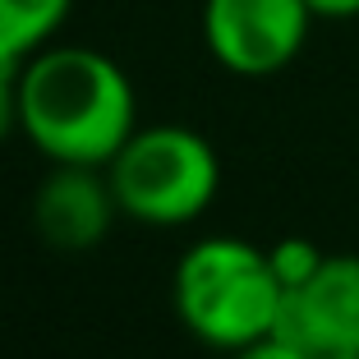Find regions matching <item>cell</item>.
<instances>
[{"label":"cell","mask_w":359,"mask_h":359,"mask_svg":"<svg viewBox=\"0 0 359 359\" xmlns=\"http://www.w3.org/2000/svg\"><path fill=\"white\" fill-rule=\"evenodd\" d=\"M120 217L106 166H51L32 194V226L60 254H88Z\"/></svg>","instance_id":"6"},{"label":"cell","mask_w":359,"mask_h":359,"mask_svg":"<svg viewBox=\"0 0 359 359\" xmlns=\"http://www.w3.org/2000/svg\"><path fill=\"white\" fill-rule=\"evenodd\" d=\"M313 19H327V23H341V19H359V0H304Z\"/></svg>","instance_id":"11"},{"label":"cell","mask_w":359,"mask_h":359,"mask_svg":"<svg viewBox=\"0 0 359 359\" xmlns=\"http://www.w3.org/2000/svg\"><path fill=\"white\" fill-rule=\"evenodd\" d=\"M332 359H359V341H355V346H346L341 355H332Z\"/></svg>","instance_id":"12"},{"label":"cell","mask_w":359,"mask_h":359,"mask_svg":"<svg viewBox=\"0 0 359 359\" xmlns=\"http://www.w3.org/2000/svg\"><path fill=\"white\" fill-rule=\"evenodd\" d=\"M231 359H323V355H313V350H304L299 341L272 332V337H258V341H249L244 350H235Z\"/></svg>","instance_id":"9"},{"label":"cell","mask_w":359,"mask_h":359,"mask_svg":"<svg viewBox=\"0 0 359 359\" xmlns=\"http://www.w3.org/2000/svg\"><path fill=\"white\" fill-rule=\"evenodd\" d=\"M267 258H272V272L276 281H281V290H295V285H304L309 276L323 267V249H318L313 240H304V235H285V240L267 244Z\"/></svg>","instance_id":"8"},{"label":"cell","mask_w":359,"mask_h":359,"mask_svg":"<svg viewBox=\"0 0 359 359\" xmlns=\"http://www.w3.org/2000/svg\"><path fill=\"white\" fill-rule=\"evenodd\" d=\"M106 175L120 217L157 231L198 222L222 194V157L189 125H138Z\"/></svg>","instance_id":"3"},{"label":"cell","mask_w":359,"mask_h":359,"mask_svg":"<svg viewBox=\"0 0 359 359\" xmlns=\"http://www.w3.org/2000/svg\"><path fill=\"white\" fill-rule=\"evenodd\" d=\"M74 0H0V60L23 65L60 37Z\"/></svg>","instance_id":"7"},{"label":"cell","mask_w":359,"mask_h":359,"mask_svg":"<svg viewBox=\"0 0 359 359\" xmlns=\"http://www.w3.org/2000/svg\"><path fill=\"white\" fill-rule=\"evenodd\" d=\"M134 129V79L106 51L51 42L19 65V134L51 166H111Z\"/></svg>","instance_id":"1"},{"label":"cell","mask_w":359,"mask_h":359,"mask_svg":"<svg viewBox=\"0 0 359 359\" xmlns=\"http://www.w3.org/2000/svg\"><path fill=\"white\" fill-rule=\"evenodd\" d=\"M281 281L267 249L240 235L194 240L170 276V304L180 327L212 350H244L249 341L272 337L281 318Z\"/></svg>","instance_id":"2"},{"label":"cell","mask_w":359,"mask_h":359,"mask_svg":"<svg viewBox=\"0 0 359 359\" xmlns=\"http://www.w3.org/2000/svg\"><path fill=\"white\" fill-rule=\"evenodd\" d=\"M19 134V65L0 60V143Z\"/></svg>","instance_id":"10"},{"label":"cell","mask_w":359,"mask_h":359,"mask_svg":"<svg viewBox=\"0 0 359 359\" xmlns=\"http://www.w3.org/2000/svg\"><path fill=\"white\" fill-rule=\"evenodd\" d=\"M203 46L226 74L272 79L299 60L313 28L304 0H203Z\"/></svg>","instance_id":"4"},{"label":"cell","mask_w":359,"mask_h":359,"mask_svg":"<svg viewBox=\"0 0 359 359\" xmlns=\"http://www.w3.org/2000/svg\"><path fill=\"white\" fill-rule=\"evenodd\" d=\"M276 332L332 359L359 341V258L327 254L304 285L285 290Z\"/></svg>","instance_id":"5"}]
</instances>
